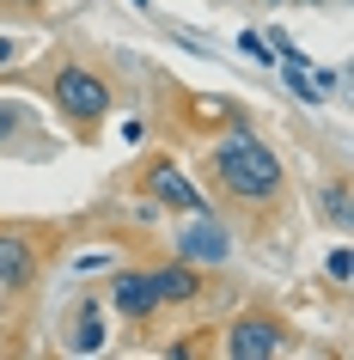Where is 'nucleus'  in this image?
Instances as JSON below:
<instances>
[{
    "label": "nucleus",
    "mask_w": 354,
    "mask_h": 360,
    "mask_svg": "<svg viewBox=\"0 0 354 360\" xmlns=\"http://www.w3.org/2000/svg\"><path fill=\"white\" fill-rule=\"evenodd\" d=\"M202 171H208V184L220 190V202L251 208V214L275 208L281 195H287V171H281L275 147H263L251 129H232L220 147H208Z\"/></svg>",
    "instance_id": "obj_1"
},
{
    "label": "nucleus",
    "mask_w": 354,
    "mask_h": 360,
    "mask_svg": "<svg viewBox=\"0 0 354 360\" xmlns=\"http://www.w3.org/2000/svg\"><path fill=\"white\" fill-rule=\"evenodd\" d=\"M49 104H56V116L74 129L80 147H92L98 129H104V116L116 110V86L98 68H86V61H56V74H49Z\"/></svg>",
    "instance_id": "obj_2"
},
{
    "label": "nucleus",
    "mask_w": 354,
    "mask_h": 360,
    "mask_svg": "<svg viewBox=\"0 0 354 360\" xmlns=\"http://www.w3.org/2000/svg\"><path fill=\"white\" fill-rule=\"evenodd\" d=\"M287 318H275V311H244V318L226 323V342H220V354L226 360H275L281 348H287Z\"/></svg>",
    "instance_id": "obj_3"
},
{
    "label": "nucleus",
    "mask_w": 354,
    "mask_h": 360,
    "mask_svg": "<svg viewBox=\"0 0 354 360\" xmlns=\"http://www.w3.org/2000/svg\"><path fill=\"white\" fill-rule=\"evenodd\" d=\"M141 190H147L159 208H171V214H214V202H208L171 159H147V165H141Z\"/></svg>",
    "instance_id": "obj_4"
},
{
    "label": "nucleus",
    "mask_w": 354,
    "mask_h": 360,
    "mask_svg": "<svg viewBox=\"0 0 354 360\" xmlns=\"http://www.w3.org/2000/svg\"><path fill=\"white\" fill-rule=\"evenodd\" d=\"M37 269H43L37 238H31V232H19V226H0V287L19 300L25 287L37 281Z\"/></svg>",
    "instance_id": "obj_5"
},
{
    "label": "nucleus",
    "mask_w": 354,
    "mask_h": 360,
    "mask_svg": "<svg viewBox=\"0 0 354 360\" xmlns=\"http://www.w3.org/2000/svg\"><path fill=\"white\" fill-rule=\"evenodd\" d=\"M189 220H196V226H184L177 232V257H184V263H226V257H232V238H226V226L220 220H214V214H189Z\"/></svg>",
    "instance_id": "obj_6"
},
{
    "label": "nucleus",
    "mask_w": 354,
    "mask_h": 360,
    "mask_svg": "<svg viewBox=\"0 0 354 360\" xmlns=\"http://www.w3.org/2000/svg\"><path fill=\"white\" fill-rule=\"evenodd\" d=\"M104 300L116 305V318H129V323H147L153 311H159V300H153V281H147V269H116L110 281H104Z\"/></svg>",
    "instance_id": "obj_7"
},
{
    "label": "nucleus",
    "mask_w": 354,
    "mask_h": 360,
    "mask_svg": "<svg viewBox=\"0 0 354 360\" xmlns=\"http://www.w3.org/2000/svg\"><path fill=\"white\" fill-rule=\"evenodd\" d=\"M147 281H153V300H159V305H196V300H202V269L184 263V257L147 269Z\"/></svg>",
    "instance_id": "obj_8"
},
{
    "label": "nucleus",
    "mask_w": 354,
    "mask_h": 360,
    "mask_svg": "<svg viewBox=\"0 0 354 360\" xmlns=\"http://www.w3.org/2000/svg\"><path fill=\"white\" fill-rule=\"evenodd\" d=\"M68 348H74V354H98V348H104V311H98V300H80V305H74Z\"/></svg>",
    "instance_id": "obj_9"
},
{
    "label": "nucleus",
    "mask_w": 354,
    "mask_h": 360,
    "mask_svg": "<svg viewBox=\"0 0 354 360\" xmlns=\"http://www.w3.org/2000/svg\"><path fill=\"white\" fill-rule=\"evenodd\" d=\"M19 141H37V116L19 98H0V153H13Z\"/></svg>",
    "instance_id": "obj_10"
},
{
    "label": "nucleus",
    "mask_w": 354,
    "mask_h": 360,
    "mask_svg": "<svg viewBox=\"0 0 354 360\" xmlns=\"http://www.w3.org/2000/svg\"><path fill=\"white\" fill-rule=\"evenodd\" d=\"M324 220H330L336 232L348 226V177H336V184H324Z\"/></svg>",
    "instance_id": "obj_11"
},
{
    "label": "nucleus",
    "mask_w": 354,
    "mask_h": 360,
    "mask_svg": "<svg viewBox=\"0 0 354 360\" xmlns=\"http://www.w3.org/2000/svg\"><path fill=\"white\" fill-rule=\"evenodd\" d=\"M239 49H244L251 61H263V68L275 61V49H269V37H257V31H244V37H239Z\"/></svg>",
    "instance_id": "obj_12"
},
{
    "label": "nucleus",
    "mask_w": 354,
    "mask_h": 360,
    "mask_svg": "<svg viewBox=\"0 0 354 360\" xmlns=\"http://www.w3.org/2000/svg\"><path fill=\"white\" fill-rule=\"evenodd\" d=\"M348 275H354V257L348 250H330V281H348Z\"/></svg>",
    "instance_id": "obj_13"
},
{
    "label": "nucleus",
    "mask_w": 354,
    "mask_h": 360,
    "mask_svg": "<svg viewBox=\"0 0 354 360\" xmlns=\"http://www.w3.org/2000/svg\"><path fill=\"white\" fill-rule=\"evenodd\" d=\"M25 56V43L19 37H0V68H6V61H19Z\"/></svg>",
    "instance_id": "obj_14"
},
{
    "label": "nucleus",
    "mask_w": 354,
    "mask_h": 360,
    "mask_svg": "<svg viewBox=\"0 0 354 360\" xmlns=\"http://www.w3.org/2000/svg\"><path fill=\"white\" fill-rule=\"evenodd\" d=\"M129 6H141V13H147V0H129Z\"/></svg>",
    "instance_id": "obj_15"
},
{
    "label": "nucleus",
    "mask_w": 354,
    "mask_h": 360,
    "mask_svg": "<svg viewBox=\"0 0 354 360\" xmlns=\"http://www.w3.org/2000/svg\"><path fill=\"white\" fill-rule=\"evenodd\" d=\"M305 6H312V0H305Z\"/></svg>",
    "instance_id": "obj_16"
}]
</instances>
